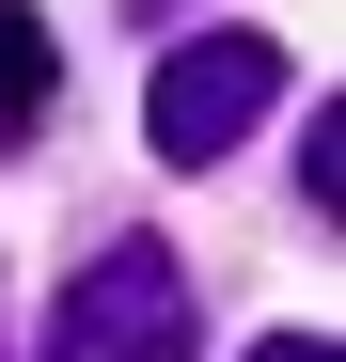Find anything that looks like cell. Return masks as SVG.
<instances>
[{
  "label": "cell",
  "instance_id": "obj_1",
  "mask_svg": "<svg viewBox=\"0 0 346 362\" xmlns=\"http://www.w3.org/2000/svg\"><path fill=\"white\" fill-rule=\"evenodd\" d=\"M283 32H189V47H157V95H142V142L173 173H220L268 110H283Z\"/></svg>",
  "mask_w": 346,
  "mask_h": 362
},
{
  "label": "cell",
  "instance_id": "obj_2",
  "mask_svg": "<svg viewBox=\"0 0 346 362\" xmlns=\"http://www.w3.org/2000/svg\"><path fill=\"white\" fill-rule=\"evenodd\" d=\"M47 362H205L189 268H173L157 236H110V252L64 268V299H47Z\"/></svg>",
  "mask_w": 346,
  "mask_h": 362
},
{
  "label": "cell",
  "instance_id": "obj_3",
  "mask_svg": "<svg viewBox=\"0 0 346 362\" xmlns=\"http://www.w3.org/2000/svg\"><path fill=\"white\" fill-rule=\"evenodd\" d=\"M47 95H64V32H47L32 0H0V158L47 127Z\"/></svg>",
  "mask_w": 346,
  "mask_h": 362
},
{
  "label": "cell",
  "instance_id": "obj_4",
  "mask_svg": "<svg viewBox=\"0 0 346 362\" xmlns=\"http://www.w3.org/2000/svg\"><path fill=\"white\" fill-rule=\"evenodd\" d=\"M299 205H315V221L346 205V110H315V142H299Z\"/></svg>",
  "mask_w": 346,
  "mask_h": 362
},
{
  "label": "cell",
  "instance_id": "obj_5",
  "mask_svg": "<svg viewBox=\"0 0 346 362\" xmlns=\"http://www.w3.org/2000/svg\"><path fill=\"white\" fill-rule=\"evenodd\" d=\"M252 362H346V346H330V331H268Z\"/></svg>",
  "mask_w": 346,
  "mask_h": 362
},
{
  "label": "cell",
  "instance_id": "obj_6",
  "mask_svg": "<svg viewBox=\"0 0 346 362\" xmlns=\"http://www.w3.org/2000/svg\"><path fill=\"white\" fill-rule=\"evenodd\" d=\"M126 16H142V32H173V16H189V0H126Z\"/></svg>",
  "mask_w": 346,
  "mask_h": 362
}]
</instances>
